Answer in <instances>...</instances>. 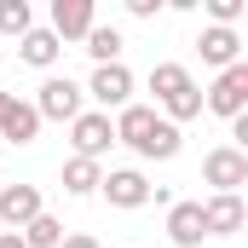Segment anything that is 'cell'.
I'll return each instance as SVG.
<instances>
[{
    "mask_svg": "<svg viewBox=\"0 0 248 248\" xmlns=\"http://www.w3.org/2000/svg\"><path fill=\"white\" fill-rule=\"evenodd\" d=\"M58 248H98V237H63Z\"/></svg>",
    "mask_w": 248,
    "mask_h": 248,
    "instance_id": "obj_21",
    "label": "cell"
},
{
    "mask_svg": "<svg viewBox=\"0 0 248 248\" xmlns=\"http://www.w3.org/2000/svg\"><path fill=\"white\" fill-rule=\"evenodd\" d=\"M0 139H12V144H35V139H41V116H35V104L12 98L6 116H0Z\"/></svg>",
    "mask_w": 248,
    "mask_h": 248,
    "instance_id": "obj_14",
    "label": "cell"
},
{
    "mask_svg": "<svg viewBox=\"0 0 248 248\" xmlns=\"http://www.w3.org/2000/svg\"><path fill=\"white\" fill-rule=\"evenodd\" d=\"M58 35H52V29H29V35H23V41H17V58L23 63H35V69H52V63H58Z\"/></svg>",
    "mask_w": 248,
    "mask_h": 248,
    "instance_id": "obj_15",
    "label": "cell"
},
{
    "mask_svg": "<svg viewBox=\"0 0 248 248\" xmlns=\"http://www.w3.org/2000/svg\"><path fill=\"white\" fill-rule=\"evenodd\" d=\"M81 52H93L98 63H122V29H116V23H93Z\"/></svg>",
    "mask_w": 248,
    "mask_h": 248,
    "instance_id": "obj_17",
    "label": "cell"
},
{
    "mask_svg": "<svg viewBox=\"0 0 248 248\" xmlns=\"http://www.w3.org/2000/svg\"><path fill=\"white\" fill-rule=\"evenodd\" d=\"M6 104H12V93H0V116H6Z\"/></svg>",
    "mask_w": 248,
    "mask_h": 248,
    "instance_id": "obj_23",
    "label": "cell"
},
{
    "mask_svg": "<svg viewBox=\"0 0 248 248\" xmlns=\"http://www.w3.org/2000/svg\"><path fill=\"white\" fill-rule=\"evenodd\" d=\"M116 144H127V150H139L144 162H173L179 156V127L162 122L150 104H127L122 116H116Z\"/></svg>",
    "mask_w": 248,
    "mask_h": 248,
    "instance_id": "obj_1",
    "label": "cell"
},
{
    "mask_svg": "<svg viewBox=\"0 0 248 248\" xmlns=\"http://www.w3.org/2000/svg\"><path fill=\"white\" fill-rule=\"evenodd\" d=\"M98 185H104V168H98V162H81V156L63 162V190H69V196H93Z\"/></svg>",
    "mask_w": 248,
    "mask_h": 248,
    "instance_id": "obj_16",
    "label": "cell"
},
{
    "mask_svg": "<svg viewBox=\"0 0 248 248\" xmlns=\"http://www.w3.org/2000/svg\"><path fill=\"white\" fill-rule=\"evenodd\" d=\"M81 93H93V98L104 104V116H110V110H127V98H133V69H127V63H98Z\"/></svg>",
    "mask_w": 248,
    "mask_h": 248,
    "instance_id": "obj_6",
    "label": "cell"
},
{
    "mask_svg": "<svg viewBox=\"0 0 248 248\" xmlns=\"http://www.w3.org/2000/svg\"><path fill=\"white\" fill-rule=\"evenodd\" d=\"M0 248H23V237L17 231H0Z\"/></svg>",
    "mask_w": 248,
    "mask_h": 248,
    "instance_id": "obj_22",
    "label": "cell"
},
{
    "mask_svg": "<svg viewBox=\"0 0 248 248\" xmlns=\"http://www.w3.org/2000/svg\"><path fill=\"white\" fill-rule=\"evenodd\" d=\"M214 116H225V122H237L248 110V63H231V69H219V81L208 87V98H202Z\"/></svg>",
    "mask_w": 248,
    "mask_h": 248,
    "instance_id": "obj_5",
    "label": "cell"
},
{
    "mask_svg": "<svg viewBox=\"0 0 248 248\" xmlns=\"http://www.w3.org/2000/svg\"><path fill=\"white\" fill-rule=\"evenodd\" d=\"M35 214H46L35 185H0V231H23Z\"/></svg>",
    "mask_w": 248,
    "mask_h": 248,
    "instance_id": "obj_8",
    "label": "cell"
},
{
    "mask_svg": "<svg viewBox=\"0 0 248 248\" xmlns=\"http://www.w3.org/2000/svg\"><path fill=\"white\" fill-rule=\"evenodd\" d=\"M243 219H248L243 196H208L202 202V231L208 237H231V231H243Z\"/></svg>",
    "mask_w": 248,
    "mask_h": 248,
    "instance_id": "obj_11",
    "label": "cell"
},
{
    "mask_svg": "<svg viewBox=\"0 0 248 248\" xmlns=\"http://www.w3.org/2000/svg\"><path fill=\"white\" fill-rule=\"evenodd\" d=\"M17 237H23V248H58V243H63V225L52 219V214H35Z\"/></svg>",
    "mask_w": 248,
    "mask_h": 248,
    "instance_id": "obj_18",
    "label": "cell"
},
{
    "mask_svg": "<svg viewBox=\"0 0 248 248\" xmlns=\"http://www.w3.org/2000/svg\"><path fill=\"white\" fill-rule=\"evenodd\" d=\"M0 185H6V179H0Z\"/></svg>",
    "mask_w": 248,
    "mask_h": 248,
    "instance_id": "obj_24",
    "label": "cell"
},
{
    "mask_svg": "<svg viewBox=\"0 0 248 248\" xmlns=\"http://www.w3.org/2000/svg\"><path fill=\"white\" fill-rule=\"evenodd\" d=\"M69 144H75L81 162H98V156L116 144V122H110L104 110H81V116L69 122Z\"/></svg>",
    "mask_w": 248,
    "mask_h": 248,
    "instance_id": "obj_4",
    "label": "cell"
},
{
    "mask_svg": "<svg viewBox=\"0 0 248 248\" xmlns=\"http://www.w3.org/2000/svg\"><path fill=\"white\" fill-rule=\"evenodd\" d=\"M202 179L214 185V196H237V185H248V150L237 144H219L202 156Z\"/></svg>",
    "mask_w": 248,
    "mask_h": 248,
    "instance_id": "obj_3",
    "label": "cell"
},
{
    "mask_svg": "<svg viewBox=\"0 0 248 248\" xmlns=\"http://www.w3.org/2000/svg\"><path fill=\"white\" fill-rule=\"evenodd\" d=\"M127 12H133V17H156V12H162V0H127Z\"/></svg>",
    "mask_w": 248,
    "mask_h": 248,
    "instance_id": "obj_20",
    "label": "cell"
},
{
    "mask_svg": "<svg viewBox=\"0 0 248 248\" xmlns=\"http://www.w3.org/2000/svg\"><path fill=\"white\" fill-rule=\"evenodd\" d=\"M98 17H93V0H52V35L63 41H87V29H93Z\"/></svg>",
    "mask_w": 248,
    "mask_h": 248,
    "instance_id": "obj_10",
    "label": "cell"
},
{
    "mask_svg": "<svg viewBox=\"0 0 248 248\" xmlns=\"http://www.w3.org/2000/svg\"><path fill=\"white\" fill-rule=\"evenodd\" d=\"M35 29V17H29V0H0V35H29Z\"/></svg>",
    "mask_w": 248,
    "mask_h": 248,
    "instance_id": "obj_19",
    "label": "cell"
},
{
    "mask_svg": "<svg viewBox=\"0 0 248 248\" xmlns=\"http://www.w3.org/2000/svg\"><path fill=\"white\" fill-rule=\"evenodd\" d=\"M202 202H173L168 208V243L173 248H202Z\"/></svg>",
    "mask_w": 248,
    "mask_h": 248,
    "instance_id": "obj_12",
    "label": "cell"
},
{
    "mask_svg": "<svg viewBox=\"0 0 248 248\" xmlns=\"http://www.w3.org/2000/svg\"><path fill=\"white\" fill-rule=\"evenodd\" d=\"M104 196H110V208H144L150 202V179L139 173V168H116V173H104Z\"/></svg>",
    "mask_w": 248,
    "mask_h": 248,
    "instance_id": "obj_9",
    "label": "cell"
},
{
    "mask_svg": "<svg viewBox=\"0 0 248 248\" xmlns=\"http://www.w3.org/2000/svg\"><path fill=\"white\" fill-rule=\"evenodd\" d=\"M81 98H87V93H81L69 75H52V81L41 87V98H35V116H41V122H75V116H81Z\"/></svg>",
    "mask_w": 248,
    "mask_h": 248,
    "instance_id": "obj_7",
    "label": "cell"
},
{
    "mask_svg": "<svg viewBox=\"0 0 248 248\" xmlns=\"http://www.w3.org/2000/svg\"><path fill=\"white\" fill-rule=\"evenodd\" d=\"M150 93H156V104L168 110L162 122H190V116H202V93H196V81H190L185 63H156L150 69Z\"/></svg>",
    "mask_w": 248,
    "mask_h": 248,
    "instance_id": "obj_2",
    "label": "cell"
},
{
    "mask_svg": "<svg viewBox=\"0 0 248 248\" xmlns=\"http://www.w3.org/2000/svg\"><path fill=\"white\" fill-rule=\"evenodd\" d=\"M196 52L202 63H214V69H231V63H243V41H237V29H202V41H196Z\"/></svg>",
    "mask_w": 248,
    "mask_h": 248,
    "instance_id": "obj_13",
    "label": "cell"
}]
</instances>
